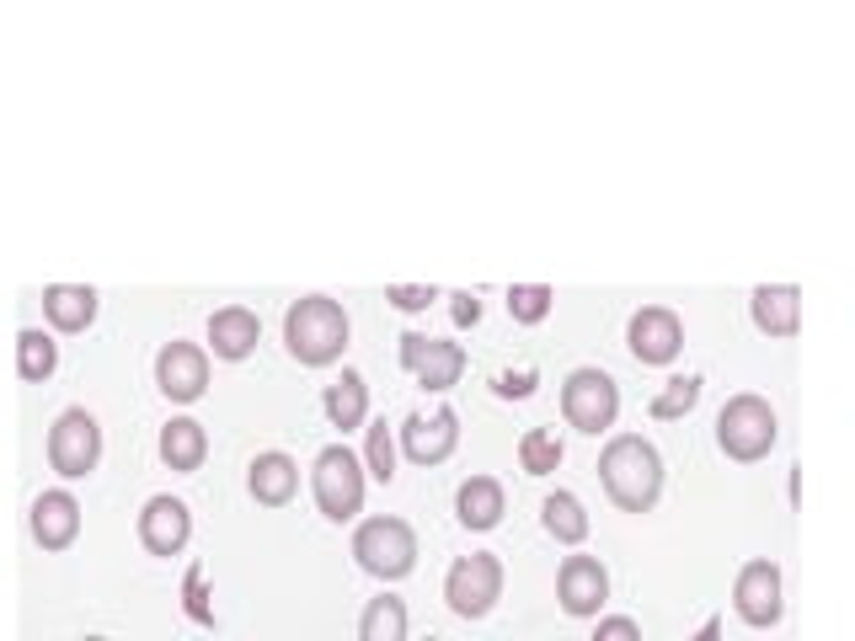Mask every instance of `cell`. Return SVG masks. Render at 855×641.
<instances>
[{
    "mask_svg": "<svg viewBox=\"0 0 855 641\" xmlns=\"http://www.w3.org/2000/svg\"><path fill=\"white\" fill-rule=\"evenodd\" d=\"M599 487L620 513H652L663 497V455L642 433H615L599 449Z\"/></svg>",
    "mask_w": 855,
    "mask_h": 641,
    "instance_id": "6da1fadb",
    "label": "cell"
},
{
    "mask_svg": "<svg viewBox=\"0 0 855 641\" xmlns=\"http://www.w3.org/2000/svg\"><path fill=\"white\" fill-rule=\"evenodd\" d=\"M348 332H353V321L332 294H305V300H294L284 310V348L305 369L337 364L342 348H348Z\"/></svg>",
    "mask_w": 855,
    "mask_h": 641,
    "instance_id": "7a4b0ae2",
    "label": "cell"
},
{
    "mask_svg": "<svg viewBox=\"0 0 855 641\" xmlns=\"http://www.w3.org/2000/svg\"><path fill=\"white\" fill-rule=\"evenodd\" d=\"M364 487H369V471L348 444H326L316 455V465H310V497H316L321 519H332V524L359 519L364 513Z\"/></svg>",
    "mask_w": 855,
    "mask_h": 641,
    "instance_id": "3957f363",
    "label": "cell"
},
{
    "mask_svg": "<svg viewBox=\"0 0 855 641\" xmlns=\"http://www.w3.org/2000/svg\"><path fill=\"white\" fill-rule=\"evenodd\" d=\"M781 439V417H775V406L765 396H754V390H743L717 412V444L727 460L738 465H759Z\"/></svg>",
    "mask_w": 855,
    "mask_h": 641,
    "instance_id": "277c9868",
    "label": "cell"
},
{
    "mask_svg": "<svg viewBox=\"0 0 855 641\" xmlns=\"http://www.w3.org/2000/svg\"><path fill=\"white\" fill-rule=\"evenodd\" d=\"M353 561L380 577V583H401L412 567H417V535L407 519H396V513H375V519H364L353 529Z\"/></svg>",
    "mask_w": 855,
    "mask_h": 641,
    "instance_id": "5b68a950",
    "label": "cell"
},
{
    "mask_svg": "<svg viewBox=\"0 0 855 641\" xmlns=\"http://www.w3.org/2000/svg\"><path fill=\"white\" fill-rule=\"evenodd\" d=\"M503 599V561L492 551H471L444 572V604L460 620H487Z\"/></svg>",
    "mask_w": 855,
    "mask_h": 641,
    "instance_id": "8992f818",
    "label": "cell"
},
{
    "mask_svg": "<svg viewBox=\"0 0 855 641\" xmlns=\"http://www.w3.org/2000/svg\"><path fill=\"white\" fill-rule=\"evenodd\" d=\"M49 465L65 481H86L102 465V422L86 406H65L49 428Z\"/></svg>",
    "mask_w": 855,
    "mask_h": 641,
    "instance_id": "52a82bcc",
    "label": "cell"
},
{
    "mask_svg": "<svg viewBox=\"0 0 855 641\" xmlns=\"http://www.w3.org/2000/svg\"><path fill=\"white\" fill-rule=\"evenodd\" d=\"M562 417H567L578 433H604V428H615V417H620V385H615L604 369H594V364L572 369L567 385H562Z\"/></svg>",
    "mask_w": 855,
    "mask_h": 641,
    "instance_id": "ba28073f",
    "label": "cell"
},
{
    "mask_svg": "<svg viewBox=\"0 0 855 641\" xmlns=\"http://www.w3.org/2000/svg\"><path fill=\"white\" fill-rule=\"evenodd\" d=\"M733 609L743 625H754V631H765L786 615V583H781V567H775L770 556H754L738 567V583H733Z\"/></svg>",
    "mask_w": 855,
    "mask_h": 641,
    "instance_id": "9c48e42d",
    "label": "cell"
},
{
    "mask_svg": "<svg viewBox=\"0 0 855 641\" xmlns=\"http://www.w3.org/2000/svg\"><path fill=\"white\" fill-rule=\"evenodd\" d=\"M155 390H161L166 401H177V406L198 401L209 390V348L182 342V337L161 342V353H155Z\"/></svg>",
    "mask_w": 855,
    "mask_h": 641,
    "instance_id": "30bf717a",
    "label": "cell"
},
{
    "mask_svg": "<svg viewBox=\"0 0 855 641\" xmlns=\"http://www.w3.org/2000/svg\"><path fill=\"white\" fill-rule=\"evenodd\" d=\"M401 369L412 374L423 390H449L465 374V348L428 332H401Z\"/></svg>",
    "mask_w": 855,
    "mask_h": 641,
    "instance_id": "8fae6325",
    "label": "cell"
},
{
    "mask_svg": "<svg viewBox=\"0 0 855 641\" xmlns=\"http://www.w3.org/2000/svg\"><path fill=\"white\" fill-rule=\"evenodd\" d=\"M134 535H139V545H145L150 556H182L188 551V540H193V508L182 503V497H171V492H155L145 508H139V524H134Z\"/></svg>",
    "mask_w": 855,
    "mask_h": 641,
    "instance_id": "7c38bea8",
    "label": "cell"
},
{
    "mask_svg": "<svg viewBox=\"0 0 855 641\" xmlns=\"http://www.w3.org/2000/svg\"><path fill=\"white\" fill-rule=\"evenodd\" d=\"M626 348L636 364H674L684 353V321L668 305H642L626 321Z\"/></svg>",
    "mask_w": 855,
    "mask_h": 641,
    "instance_id": "4fadbf2b",
    "label": "cell"
},
{
    "mask_svg": "<svg viewBox=\"0 0 855 641\" xmlns=\"http://www.w3.org/2000/svg\"><path fill=\"white\" fill-rule=\"evenodd\" d=\"M604 599H610V572H604L599 556H567L562 572H556V604L567 609L572 620H594Z\"/></svg>",
    "mask_w": 855,
    "mask_h": 641,
    "instance_id": "5bb4252c",
    "label": "cell"
},
{
    "mask_svg": "<svg viewBox=\"0 0 855 641\" xmlns=\"http://www.w3.org/2000/svg\"><path fill=\"white\" fill-rule=\"evenodd\" d=\"M27 535H33L38 551H70L75 535H81V503L65 487H49L33 497L27 508Z\"/></svg>",
    "mask_w": 855,
    "mask_h": 641,
    "instance_id": "9a60e30c",
    "label": "cell"
},
{
    "mask_svg": "<svg viewBox=\"0 0 855 641\" xmlns=\"http://www.w3.org/2000/svg\"><path fill=\"white\" fill-rule=\"evenodd\" d=\"M455 444H460L455 406H439L433 417L412 412L407 422H401V455H407L412 465H444L449 455H455Z\"/></svg>",
    "mask_w": 855,
    "mask_h": 641,
    "instance_id": "2e32d148",
    "label": "cell"
},
{
    "mask_svg": "<svg viewBox=\"0 0 855 641\" xmlns=\"http://www.w3.org/2000/svg\"><path fill=\"white\" fill-rule=\"evenodd\" d=\"M246 492H252V503H262V508H284V503H294V492H300V465H294L284 449H262V455L246 465Z\"/></svg>",
    "mask_w": 855,
    "mask_h": 641,
    "instance_id": "e0dca14e",
    "label": "cell"
},
{
    "mask_svg": "<svg viewBox=\"0 0 855 641\" xmlns=\"http://www.w3.org/2000/svg\"><path fill=\"white\" fill-rule=\"evenodd\" d=\"M257 342H262V321H257V310H246V305H225V310H214V316H209V353H214V358H225V364H241V358H252V353H257Z\"/></svg>",
    "mask_w": 855,
    "mask_h": 641,
    "instance_id": "ac0fdd59",
    "label": "cell"
},
{
    "mask_svg": "<svg viewBox=\"0 0 855 641\" xmlns=\"http://www.w3.org/2000/svg\"><path fill=\"white\" fill-rule=\"evenodd\" d=\"M102 310V294L91 284H49L43 289V321L65 337H81Z\"/></svg>",
    "mask_w": 855,
    "mask_h": 641,
    "instance_id": "d6986e66",
    "label": "cell"
},
{
    "mask_svg": "<svg viewBox=\"0 0 855 641\" xmlns=\"http://www.w3.org/2000/svg\"><path fill=\"white\" fill-rule=\"evenodd\" d=\"M749 316L765 337H797L802 326V289L797 284H759L749 294Z\"/></svg>",
    "mask_w": 855,
    "mask_h": 641,
    "instance_id": "ffe728a7",
    "label": "cell"
},
{
    "mask_svg": "<svg viewBox=\"0 0 855 641\" xmlns=\"http://www.w3.org/2000/svg\"><path fill=\"white\" fill-rule=\"evenodd\" d=\"M155 455H161L166 471L193 476L198 465L209 460V433H204V422H193V417H171L166 428H161V439H155Z\"/></svg>",
    "mask_w": 855,
    "mask_h": 641,
    "instance_id": "44dd1931",
    "label": "cell"
},
{
    "mask_svg": "<svg viewBox=\"0 0 855 641\" xmlns=\"http://www.w3.org/2000/svg\"><path fill=\"white\" fill-rule=\"evenodd\" d=\"M321 412H326V422H332V428L359 433L364 422H369V385H364V374H359V369H342L337 380L321 390Z\"/></svg>",
    "mask_w": 855,
    "mask_h": 641,
    "instance_id": "7402d4cb",
    "label": "cell"
},
{
    "mask_svg": "<svg viewBox=\"0 0 855 641\" xmlns=\"http://www.w3.org/2000/svg\"><path fill=\"white\" fill-rule=\"evenodd\" d=\"M503 513H508V492H503V481H492V476H471V481H460V492H455V519L465 524V529H497L503 524Z\"/></svg>",
    "mask_w": 855,
    "mask_h": 641,
    "instance_id": "603a6c76",
    "label": "cell"
},
{
    "mask_svg": "<svg viewBox=\"0 0 855 641\" xmlns=\"http://www.w3.org/2000/svg\"><path fill=\"white\" fill-rule=\"evenodd\" d=\"M54 369H59L54 332H43V326H22V332H17V374L27 385H43V380H54Z\"/></svg>",
    "mask_w": 855,
    "mask_h": 641,
    "instance_id": "cb8c5ba5",
    "label": "cell"
},
{
    "mask_svg": "<svg viewBox=\"0 0 855 641\" xmlns=\"http://www.w3.org/2000/svg\"><path fill=\"white\" fill-rule=\"evenodd\" d=\"M540 524H546V535L556 545H583L588 540V513L572 492H551L546 503H540Z\"/></svg>",
    "mask_w": 855,
    "mask_h": 641,
    "instance_id": "d4e9b609",
    "label": "cell"
},
{
    "mask_svg": "<svg viewBox=\"0 0 855 641\" xmlns=\"http://www.w3.org/2000/svg\"><path fill=\"white\" fill-rule=\"evenodd\" d=\"M359 641H407V604L396 593H375L359 615Z\"/></svg>",
    "mask_w": 855,
    "mask_h": 641,
    "instance_id": "484cf974",
    "label": "cell"
},
{
    "mask_svg": "<svg viewBox=\"0 0 855 641\" xmlns=\"http://www.w3.org/2000/svg\"><path fill=\"white\" fill-rule=\"evenodd\" d=\"M701 390H706V380L701 374H674L658 396L647 401V412L658 417V422H679V417H690L695 412V401H701Z\"/></svg>",
    "mask_w": 855,
    "mask_h": 641,
    "instance_id": "4316f807",
    "label": "cell"
},
{
    "mask_svg": "<svg viewBox=\"0 0 855 641\" xmlns=\"http://www.w3.org/2000/svg\"><path fill=\"white\" fill-rule=\"evenodd\" d=\"M562 460H567V444L556 439V428H530V433L519 439V465H524V476H551Z\"/></svg>",
    "mask_w": 855,
    "mask_h": 641,
    "instance_id": "83f0119b",
    "label": "cell"
},
{
    "mask_svg": "<svg viewBox=\"0 0 855 641\" xmlns=\"http://www.w3.org/2000/svg\"><path fill=\"white\" fill-rule=\"evenodd\" d=\"M364 471L380 481V487H391L396 481V433L385 428V417L380 422H364Z\"/></svg>",
    "mask_w": 855,
    "mask_h": 641,
    "instance_id": "f1b7e54d",
    "label": "cell"
},
{
    "mask_svg": "<svg viewBox=\"0 0 855 641\" xmlns=\"http://www.w3.org/2000/svg\"><path fill=\"white\" fill-rule=\"evenodd\" d=\"M551 305H556V289L551 284H513L508 289V316L519 321V326H540L551 316Z\"/></svg>",
    "mask_w": 855,
    "mask_h": 641,
    "instance_id": "f546056e",
    "label": "cell"
},
{
    "mask_svg": "<svg viewBox=\"0 0 855 641\" xmlns=\"http://www.w3.org/2000/svg\"><path fill=\"white\" fill-rule=\"evenodd\" d=\"M182 609H188V620H198L204 631H214V604H209V572L198 567H188V577H182Z\"/></svg>",
    "mask_w": 855,
    "mask_h": 641,
    "instance_id": "4dcf8cb0",
    "label": "cell"
},
{
    "mask_svg": "<svg viewBox=\"0 0 855 641\" xmlns=\"http://www.w3.org/2000/svg\"><path fill=\"white\" fill-rule=\"evenodd\" d=\"M385 300H391L396 310H407V316H417V310H428L433 300H444L433 284H391L385 289Z\"/></svg>",
    "mask_w": 855,
    "mask_h": 641,
    "instance_id": "1f68e13d",
    "label": "cell"
},
{
    "mask_svg": "<svg viewBox=\"0 0 855 641\" xmlns=\"http://www.w3.org/2000/svg\"><path fill=\"white\" fill-rule=\"evenodd\" d=\"M535 385H540V369H508V374H497V380H492V396L524 401V396H535Z\"/></svg>",
    "mask_w": 855,
    "mask_h": 641,
    "instance_id": "d6a6232c",
    "label": "cell"
},
{
    "mask_svg": "<svg viewBox=\"0 0 855 641\" xmlns=\"http://www.w3.org/2000/svg\"><path fill=\"white\" fill-rule=\"evenodd\" d=\"M594 641H642V625H636L631 615H604Z\"/></svg>",
    "mask_w": 855,
    "mask_h": 641,
    "instance_id": "836d02e7",
    "label": "cell"
},
{
    "mask_svg": "<svg viewBox=\"0 0 855 641\" xmlns=\"http://www.w3.org/2000/svg\"><path fill=\"white\" fill-rule=\"evenodd\" d=\"M449 316H455V326H476L481 321V300L471 289H455V294H449Z\"/></svg>",
    "mask_w": 855,
    "mask_h": 641,
    "instance_id": "e575fe53",
    "label": "cell"
},
{
    "mask_svg": "<svg viewBox=\"0 0 855 641\" xmlns=\"http://www.w3.org/2000/svg\"><path fill=\"white\" fill-rule=\"evenodd\" d=\"M690 641H722V615H711L706 625H701V631H695Z\"/></svg>",
    "mask_w": 855,
    "mask_h": 641,
    "instance_id": "d590c367",
    "label": "cell"
},
{
    "mask_svg": "<svg viewBox=\"0 0 855 641\" xmlns=\"http://www.w3.org/2000/svg\"><path fill=\"white\" fill-rule=\"evenodd\" d=\"M81 641H107V636H81Z\"/></svg>",
    "mask_w": 855,
    "mask_h": 641,
    "instance_id": "8d00e7d4",
    "label": "cell"
},
{
    "mask_svg": "<svg viewBox=\"0 0 855 641\" xmlns=\"http://www.w3.org/2000/svg\"><path fill=\"white\" fill-rule=\"evenodd\" d=\"M423 641H439V636H423Z\"/></svg>",
    "mask_w": 855,
    "mask_h": 641,
    "instance_id": "74e56055",
    "label": "cell"
}]
</instances>
